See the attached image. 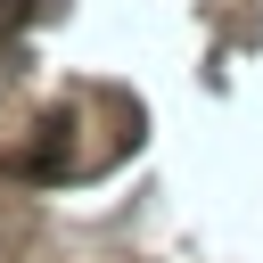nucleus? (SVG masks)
Here are the masks:
<instances>
[{
    "label": "nucleus",
    "mask_w": 263,
    "mask_h": 263,
    "mask_svg": "<svg viewBox=\"0 0 263 263\" xmlns=\"http://www.w3.org/2000/svg\"><path fill=\"white\" fill-rule=\"evenodd\" d=\"M33 8H41V0H0V41H16V33L33 25Z\"/></svg>",
    "instance_id": "1"
}]
</instances>
